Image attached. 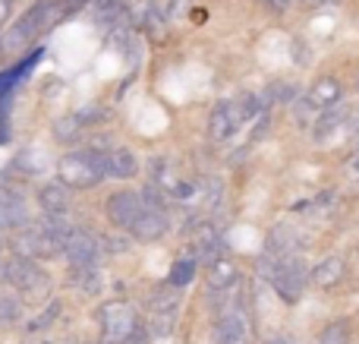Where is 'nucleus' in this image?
<instances>
[{"label":"nucleus","mask_w":359,"mask_h":344,"mask_svg":"<svg viewBox=\"0 0 359 344\" xmlns=\"http://www.w3.org/2000/svg\"><path fill=\"white\" fill-rule=\"evenodd\" d=\"M79 6H86V4L82 0H38V4H32L16 22H10L0 32V57L22 54L25 48H32L35 38H41L54 25L67 22Z\"/></svg>","instance_id":"1"},{"label":"nucleus","mask_w":359,"mask_h":344,"mask_svg":"<svg viewBox=\"0 0 359 344\" xmlns=\"http://www.w3.org/2000/svg\"><path fill=\"white\" fill-rule=\"evenodd\" d=\"M104 177V149H76L57 161V180L69 190H92Z\"/></svg>","instance_id":"2"},{"label":"nucleus","mask_w":359,"mask_h":344,"mask_svg":"<svg viewBox=\"0 0 359 344\" xmlns=\"http://www.w3.org/2000/svg\"><path fill=\"white\" fill-rule=\"evenodd\" d=\"M262 107H265V101L252 98V95H249V98L217 101L215 111H211V117H208V136L215 139V143H230V139H233L236 133L255 117V114H262Z\"/></svg>","instance_id":"3"},{"label":"nucleus","mask_w":359,"mask_h":344,"mask_svg":"<svg viewBox=\"0 0 359 344\" xmlns=\"http://www.w3.org/2000/svg\"><path fill=\"white\" fill-rule=\"evenodd\" d=\"M98 322H101V344H123V341H130L139 329H145L136 307L126 300L104 303L98 313Z\"/></svg>","instance_id":"4"},{"label":"nucleus","mask_w":359,"mask_h":344,"mask_svg":"<svg viewBox=\"0 0 359 344\" xmlns=\"http://www.w3.org/2000/svg\"><path fill=\"white\" fill-rule=\"evenodd\" d=\"M10 246L16 250V256H29V259H54L63 256V240L57 234H50L48 227L41 225H29V227H19L13 231Z\"/></svg>","instance_id":"5"},{"label":"nucleus","mask_w":359,"mask_h":344,"mask_svg":"<svg viewBox=\"0 0 359 344\" xmlns=\"http://www.w3.org/2000/svg\"><path fill=\"white\" fill-rule=\"evenodd\" d=\"M306 282H309V275H306V265L299 263V256L278 259V272H274L271 284H274V291H278L280 300L284 303H299Z\"/></svg>","instance_id":"6"},{"label":"nucleus","mask_w":359,"mask_h":344,"mask_svg":"<svg viewBox=\"0 0 359 344\" xmlns=\"http://www.w3.org/2000/svg\"><path fill=\"white\" fill-rule=\"evenodd\" d=\"M249 313L243 303H227L217 316V326H215V341L217 344H249Z\"/></svg>","instance_id":"7"},{"label":"nucleus","mask_w":359,"mask_h":344,"mask_svg":"<svg viewBox=\"0 0 359 344\" xmlns=\"http://www.w3.org/2000/svg\"><path fill=\"white\" fill-rule=\"evenodd\" d=\"M4 282L10 284V288L22 291V294H32V291L44 288L48 275H44V269L35 263V259H29V256H10V259H6Z\"/></svg>","instance_id":"8"},{"label":"nucleus","mask_w":359,"mask_h":344,"mask_svg":"<svg viewBox=\"0 0 359 344\" xmlns=\"http://www.w3.org/2000/svg\"><path fill=\"white\" fill-rule=\"evenodd\" d=\"M98 253H101L98 237L92 231H86V227H73L69 237L63 240V256H67V263L73 269H92L98 263Z\"/></svg>","instance_id":"9"},{"label":"nucleus","mask_w":359,"mask_h":344,"mask_svg":"<svg viewBox=\"0 0 359 344\" xmlns=\"http://www.w3.org/2000/svg\"><path fill=\"white\" fill-rule=\"evenodd\" d=\"M344 101V86L334 76H318L303 95V107L309 114H325L331 107H337Z\"/></svg>","instance_id":"10"},{"label":"nucleus","mask_w":359,"mask_h":344,"mask_svg":"<svg viewBox=\"0 0 359 344\" xmlns=\"http://www.w3.org/2000/svg\"><path fill=\"white\" fill-rule=\"evenodd\" d=\"M145 206H149V202H145L142 193H136V190H120V193H114L111 199H107V218L117 227L130 231L139 221V215L145 212Z\"/></svg>","instance_id":"11"},{"label":"nucleus","mask_w":359,"mask_h":344,"mask_svg":"<svg viewBox=\"0 0 359 344\" xmlns=\"http://www.w3.org/2000/svg\"><path fill=\"white\" fill-rule=\"evenodd\" d=\"M29 225H32V215L22 193L10 187H0V227L4 231H19V227H29Z\"/></svg>","instance_id":"12"},{"label":"nucleus","mask_w":359,"mask_h":344,"mask_svg":"<svg viewBox=\"0 0 359 344\" xmlns=\"http://www.w3.org/2000/svg\"><path fill=\"white\" fill-rule=\"evenodd\" d=\"M170 231V218H168V209L161 206H145V212L139 215V221L130 227V234L136 240H142V244H155V240H161L164 234Z\"/></svg>","instance_id":"13"},{"label":"nucleus","mask_w":359,"mask_h":344,"mask_svg":"<svg viewBox=\"0 0 359 344\" xmlns=\"http://www.w3.org/2000/svg\"><path fill=\"white\" fill-rule=\"evenodd\" d=\"M205 282H208L211 291H230V288H236V282H240V265H236L230 256L211 259L208 269H205Z\"/></svg>","instance_id":"14"},{"label":"nucleus","mask_w":359,"mask_h":344,"mask_svg":"<svg viewBox=\"0 0 359 344\" xmlns=\"http://www.w3.org/2000/svg\"><path fill=\"white\" fill-rule=\"evenodd\" d=\"M104 174L117 177V180H130V177L139 174V158L123 145H114V149L104 152Z\"/></svg>","instance_id":"15"},{"label":"nucleus","mask_w":359,"mask_h":344,"mask_svg":"<svg viewBox=\"0 0 359 344\" xmlns=\"http://www.w3.org/2000/svg\"><path fill=\"white\" fill-rule=\"evenodd\" d=\"M38 206L44 215H69V187H63L60 180L44 183L38 190Z\"/></svg>","instance_id":"16"},{"label":"nucleus","mask_w":359,"mask_h":344,"mask_svg":"<svg viewBox=\"0 0 359 344\" xmlns=\"http://www.w3.org/2000/svg\"><path fill=\"white\" fill-rule=\"evenodd\" d=\"M344 272H347V265H344L341 256H325L322 263L309 272V282L316 284V288H334V284L344 282Z\"/></svg>","instance_id":"17"},{"label":"nucleus","mask_w":359,"mask_h":344,"mask_svg":"<svg viewBox=\"0 0 359 344\" xmlns=\"http://www.w3.org/2000/svg\"><path fill=\"white\" fill-rule=\"evenodd\" d=\"M139 19H142V29L149 32L155 41H164V35H168V16H164V10L158 4H145L142 13H139Z\"/></svg>","instance_id":"18"},{"label":"nucleus","mask_w":359,"mask_h":344,"mask_svg":"<svg viewBox=\"0 0 359 344\" xmlns=\"http://www.w3.org/2000/svg\"><path fill=\"white\" fill-rule=\"evenodd\" d=\"M177 313L180 310H151L149 332L155 335V338H168V335L174 332V326H177Z\"/></svg>","instance_id":"19"},{"label":"nucleus","mask_w":359,"mask_h":344,"mask_svg":"<svg viewBox=\"0 0 359 344\" xmlns=\"http://www.w3.org/2000/svg\"><path fill=\"white\" fill-rule=\"evenodd\" d=\"M196 269H198L196 259H180V263L170 265V278H168V282L174 284V288H186V284L196 278Z\"/></svg>","instance_id":"20"},{"label":"nucleus","mask_w":359,"mask_h":344,"mask_svg":"<svg viewBox=\"0 0 359 344\" xmlns=\"http://www.w3.org/2000/svg\"><path fill=\"white\" fill-rule=\"evenodd\" d=\"M180 291L183 288H174V284H164V288L155 291L151 297V310H180Z\"/></svg>","instance_id":"21"},{"label":"nucleus","mask_w":359,"mask_h":344,"mask_svg":"<svg viewBox=\"0 0 359 344\" xmlns=\"http://www.w3.org/2000/svg\"><path fill=\"white\" fill-rule=\"evenodd\" d=\"M318 344H350V326L344 319L325 326L322 335H318Z\"/></svg>","instance_id":"22"},{"label":"nucleus","mask_w":359,"mask_h":344,"mask_svg":"<svg viewBox=\"0 0 359 344\" xmlns=\"http://www.w3.org/2000/svg\"><path fill=\"white\" fill-rule=\"evenodd\" d=\"M19 313H22V307H19L16 297L0 294V329H4V326H13V322L19 319Z\"/></svg>","instance_id":"23"},{"label":"nucleus","mask_w":359,"mask_h":344,"mask_svg":"<svg viewBox=\"0 0 359 344\" xmlns=\"http://www.w3.org/2000/svg\"><path fill=\"white\" fill-rule=\"evenodd\" d=\"M79 126H82V120L79 117H63L60 124H54V136L57 139H63V143H69V139L79 133Z\"/></svg>","instance_id":"24"},{"label":"nucleus","mask_w":359,"mask_h":344,"mask_svg":"<svg viewBox=\"0 0 359 344\" xmlns=\"http://www.w3.org/2000/svg\"><path fill=\"white\" fill-rule=\"evenodd\" d=\"M57 313H60V303H50V307L44 310V313L38 316V319H32L25 329H29V332H41V329H48V322H54V319H57Z\"/></svg>","instance_id":"25"},{"label":"nucleus","mask_w":359,"mask_h":344,"mask_svg":"<svg viewBox=\"0 0 359 344\" xmlns=\"http://www.w3.org/2000/svg\"><path fill=\"white\" fill-rule=\"evenodd\" d=\"M344 174H347L350 180H359V143H356V149L347 155V161H344Z\"/></svg>","instance_id":"26"},{"label":"nucleus","mask_w":359,"mask_h":344,"mask_svg":"<svg viewBox=\"0 0 359 344\" xmlns=\"http://www.w3.org/2000/svg\"><path fill=\"white\" fill-rule=\"evenodd\" d=\"M16 4L19 0H0V32L10 25V19H13V10H16Z\"/></svg>","instance_id":"27"},{"label":"nucleus","mask_w":359,"mask_h":344,"mask_svg":"<svg viewBox=\"0 0 359 344\" xmlns=\"http://www.w3.org/2000/svg\"><path fill=\"white\" fill-rule=\"evenodd\" d=\"M262 4H265L268 10H274V13H284V10H290L297 0H262Z\"/></svg>","instance_id":"28"},{"label":"nucleus","mask_w":359,"mask_h":344,"mask_svg":"<svg viewBox=\"0 0 359 344\" xmlns=\"http://www.w3.org/2000/svg\"><path fill=\"white\" fill-rule=\"evenodd\" d=\"M123 344H149V332H145V329H139V332L133 335L130 341H123Z\"/></svg>","instance_id":"29"},{"label":"nucleus","mask_w":359,"mask_h":344,"mask_svg":"<svg viewBox=\"0 0 359 344\" xmlns=\"http://www.w3.org/2000/svg\"><path fill=\"white\" fill-rule=\"evenodd\" d=\"M297 4H303V6H309V10H316V6H328V4H334V0H297Z\"/></svg>","instance_id":"30"},{"label":"nucleus","mask_w":359,"mask_h":344,"mask_svg":"<svg viewBox=\"0 0 359 344\" xmlns=\"http://www.w3.org/2000/svg\"><path fill=\"white\" fill-rule=\"evenodd\" d=\"M6 246H10V237H6V231H4V227H0V256H4V250H6Z\"/></svg>","instance_id":"31"},{"label":"nucleus","mask_w":359,"mask_h":344,"mask_svg":"<svg viewBox=\"0 0 359 344\" xmlns=\"http://www.w3.org/2000/svg\"><path fill=\"white\" fill-rule=\"evenodd\" d=\"M271 344H287V341H271Z\"/></svg>","instance_id":"32"},{"label":"nucleus","mask_w":359,"mask_h":344,"mask_svg":"<svg viewBox=\"0 0 359 344\" xmlns=\"http://www.w3.org/2000/svg\"><path fill=\"white\" fill-rule=\"evenodd\" d=\"M356 256H359V246H356Z\"/></svg>","instance_id":"33"}]
</instances>
